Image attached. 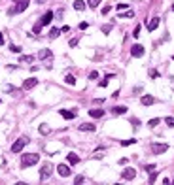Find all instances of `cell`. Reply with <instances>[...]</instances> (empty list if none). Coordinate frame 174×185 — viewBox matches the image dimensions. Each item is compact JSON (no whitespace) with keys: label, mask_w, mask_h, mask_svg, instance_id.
I'll return each instance as SVG.
<instances>
[{"label":"cell","mask_w":174,"mask_h":185,"mask_svg":"<svg viewBox=\"0 0 174 185\" xmlns=\"http://www.w3.org/2000/svg\"><path fill=\"white\" fill-rule=\"evenodd\" d=\"M133 34H134V38H136L138 34H140V27H136V28H134V32H133Z\"/></svg>","instance_id":"ab89813d"},{"label":"cell","mask_w":174,"mask_h":185,"mask_svg":"<svg viewBox=\"0 0 174 185\" xmlns=\"http://www.w3.org/2000/svg\"><path fill=\"white\" fill-rule=\"evenodd\" d=\"M83 181H85V180H83V176H78L76 180H74V183H83Z\"/></svg>","instance_id":"d590c367"},{"label":"cell","mask_w":174,"mask_h":185,"mask_svg":"<svg viewBox=\"0 0 174 185\" xmlns=\"http://www.w3.org/2000/svg\"><path fill=\"white\" fill-rule=\"evenodd\" d=\"M110 9H112L110 6H104V8H102V11H100V13H102V15H106V13H110Z\"/></svg>","instance_id":"f546056e"},{"label":"cell","mask_w":174,"mask_h":185,"mask_svg":"<svg viewBox=\"0 0 174 185\" xmlns=\"http://www.w3.org/2000/svg\"><path fill=\"white\" fill-rule=\"evenodd\" d=\"M64 81L68 83V85H76V77H74L72 74H66V76H64Z\"/></svg>","instance_id":"44dd1931"},{"label":"cell","mask_w":174,"mask_h":185,"mask_svg":"<svg viewBox=\"0 0 174 185\" xmlns=\"http://www.w3.org/2000/svg\"><path fill=\"white\" fill-rule=\"evenodd\" d=\"M96 77H98V72H91L89 74V79H96Z\"/></svg>","instance_id":"e575fe53"},{"label":"cell","mask_w":174,"mask_h":185,"mask_svg":"<svg viewBox=\"0 0 174 185\" xmlns=\"http://www.w3.org/2000/svg\"><path fill=\"white\" fill-rule=\"evenodd\" d=\"M155 178H157V174H151V176H150V180H148V181H150V183H153V181H155Z\"/></svg>","instance_id":"f35d334b"},{"label":"cell","mask_w":174,"mask_h":185,"mask_svg":"<svg viewBox=\"0 0 174 185\" xmlns=\"http://www.w3.org/2000/svg\"><path fill=\"white\" fill-rule=\"evenodd\" d=\"M27 142H28L27 136H21L19 140H15V142H13V145H11V151H13V153H21V149H23L25 145H27Z\"/></svg>","instance_id":"5b68a950"},{"label":"cell","mask_w":174,"mask_h":185,"mask_svg":"<svg viewBox=\"0 0 174 185\" xmlns=\"http://www.w3.org/2000/svg\"><path fill=\"white\" fill-rule=\"evenodd\" d=\"M51 19H53V11H46V15H44V17H42L40 21H38L36 25L32 27V32H34V34H40V32H42V27L49 25V23H51Z\"/></svg>","instance_id":"7a4b0ae2"},{"label":"cell","mask_w":174,"mask_h":185,"mask_svg":"<svg viewBox=\"0 0 174 185\" xmlns=\"http://www.w3.org/2000/svg\"><path fill=\"white\" fill-rule=\"evenodd\" d=\"M51 57H53L51 49H40L38 51V59H42V61H47V59H51Z\"/></svg>","instance_id":"8fae6325"},{"label":"cell","mask_w":174,"mask_h":185,"mask_svg":"<svg viewBox=\"0 0 174 185\" xmlns=\"http://www.w3.org/2000/svg\"><path fill=\"white\" fill-rule=\"evenodd\" d=\"M140 102H142L144 106H151V104L155 102V98H153V96H151V95H144L142 98H140Z\"/></svg>","instance_id":"4fadbf2b"},{"label":"cell","mask_w":174,"mask_h":185,"mask_svg":"<svg viewBox=\"0 0 174 185\" xmlns=\"http://www.w3.org/2000/svg\"><path fill=\"white\" fill-rule=\"evenodd\" d=\"M61 117H64V119H68V121H70V119H74V117H76V113H74V112H70V110H61Z\"/></svg>","instance_id":"5bb4252c"},{"label":"cell","mask_w":174,"mask_h":185,"mask_svg":"<svg viewBox=\"0 0 174 185\" xmlns=\"http://www.w3.org/2000/svg\"><path fill=\"white\" fill-rule=\"evenodd\" d=\"M68 45H70V47H76V45H78V40H76V38H72V40L68 42Z\"/></svg>","instance_id":"1f68e13d"},{"label":"cell","mask_w":174,"mask_h":185,"mask_svg":"<svg viewBox=\"0 0 174 185\" xmlns=\"http://www.w3.org/2000/svg\"><path fill=\"white\" fill-rule=\"evenodd\" d=\"M57 172H59V176L66 178V176H70V166L68 164H59V166H57Z\"/></svg>","instance_id":"9c48e42d"},{"label":"cell","mask_w":174,"mask_h":185,"mask_svg":"<svg viewBox=\"0 0 174 185\" xmlns=\"http://www.w3.org/2000/svg\"><path fill=\"white\" fill-rule=\"evenodd\" d=\"M23 63H34V57H21Z\"/></svg>","instance_id":"83f0119b"},{"label":"cell","mask_w":174,"mask_h":185,"mask_svg":"<svg viewBox=\"0 0 174 185\" xmlns=\"http://www.w3.org/2000/svg\"><path fill=\"white\" fill-rule=\"evenodd\" d=\"M9 49L13 51V53H19V51H21V47H19V45H15V44H11V45H9Z\"/></svg>","instance_id":"d4e9b609"},{"label":"cell","mask_w":174,"mask_h":185,"mask_svg":"<svg viewBox=\"0 0 174 185\" xmlns=\"http://www.w3.org/2000/svg\"><path fill=\"white\" fill-rule=\"evenodd\" d=\"M119 17H127V19H131V17H134V11H123V13H119Z\"/></svg>","instance_id":"cb8c5ba5"},{"label":"cell","mask_w":174,"mask_h":185,"mask_svg":"<svg viewBox=\"0 0 174 185\" xmlns=\"http://www.w3.org/2000/svg\"><path fill=\"white\" fill-rule=\"evenodd\" d=\"M100 2L102 0H89L87 4H89V8H96V6H100Z\"/></svg>","instance_id":"603a6c76"},{"label":"cell","mask_w":174,"mask_h":185,"mask_svg":"<svg viewBox=\"0 0 174 185\" xmlns=\"http://www.w3.org/2000/svg\"><path fill=\"white\" fill-rule=\"evenodd\" d=\"M66 159H68L70 164H78V163H80V157H78L76 153H68V155H66Z\"/></svg>","instance_id":"d6986e66"},{"label":"cell","mask_w":174,"mask_h":185,"mask_svg":"<svg viewBox=\"0 0 174 185\" xmlns=\"http://www.w3.org/2000/svg\"><path fill=\"white\" fill-rule=\"evenodd\" d=\"M28 4H30V0H19V2H17V4H15V6H13V8H11V9H9L8 13H9V15L21 13V11H25V9L28 8Z\"/></svg>","instance_id":"3957f363"},{"label":"cell","mask_w":174,"mask_h":185,"mask_svg":"<svg viewBox=\"0 0 174 185\" xmlns=\"http://www.w3.org/2000/svg\"><path fill=\"white\" fill-rule=\"evenodd\" d=\"M172 11H174V4H172Z\"/></svg>","instance_id":"b9f144b4"},{"label":"cell","mask_w":174,"mask_h":185,"mask_svg":"<svg viewBox=\"0 0 174 185\" xmlns=\"http://www.w3.org/2000/svg\"><path fill=\"white\" fill-rule=\"evenodd\" d=\"M167 149H169V145H167V144H153V145H151V151H153L155 155L165 153Z\"/></svg>","instance_id":"ba28073f"},{"label":"cell","mask_w":174,"mask_h":185,"mask_svg":"<svg viewBox=\"0 0 174 185\" xmlns=\"http://www.w3.org/2000/svg\"><path fill=\"white\" fill-rule=\"evenodd\" d=\"M38 131H40V134H49V125H46V123H42L40 126H38Z\"/></svg>","instance_id":"ffe728a7"},{"label":"cell","mask_w":174,"mask_h":185,"mask_svg":"<svg viewBox=\"0 0 174 185\" xmlns=\"http://www.w3.org/2000/svg\"><path fill=\"white\" fill-rule=\"evenodd\" d=\"M131 144H134V140H123L121 142V145H131Z\"/></svg>","instance_id":"8d00e7d4"},{"label":"cell","mask_w":174,"mask_h":185,"mask_svg":"<svg viewBox=\"0 0 174 185\" xmlns=\"http://www.w3.org/2000/svg\"><path fill=\"white\" fill-rule=\"evenodd\" d=\"M59 34H61V28H51V30H49V38H51V40H55Z\"/></svg>","instance_id":"7402d4cb"},{"label":"cell","mask_w":174,"mask_h":185,"mask_svg":"<svg viewBox=\"0 0 174 185\" xmlns=\"http://www.w3.org/2000/svg\"><path fill=\"white\" fill-rule=\"evenodd\" d=\"M74 9L76 11H83L85 9V2L83 0H74Z\"/></svg>","instance_id":"e0dca14e"},{"label":"cell","mask_w":174,"mask_h":185,"mask_svg":"<svg viewBox=\"0 0 174 185\" xmlns=\"http://www.w3.org/2000/svg\"><path fill=\"white\" fill-rule=\"evenodd\" d=\"M80 131L82 132H95V125H93V123H82V125H80Z\"/></svg>","instance_id":"7c38bea8"},{"label":"cell","mask_w":174,"mask_h":185,"mask_svg":"<svg viewBox=\"0 0 174 185\" xmlns=\"http://www.w3.org/2000/svg\"><path fill=\"white\" fill-rule=\"evenodd\" d=\"M150 77H159V72L157 70H150Z\"/></svg>","instance_id":"d6a6232c"},{"label":"cell","mask_w":174,"mask_h":185,"mask_svg":"<svg viewBox=\"0 0 174 185\" xmlns=\"http://www.w3.org/2000/svg\"><path fill=\"white\" fill-rule=\"evenodd\" d=\"M78 27H80V30H85V28L89 27V25H87L85 21H82V23H80V25H78Z\"/></svg>","instance_id":"4dcf8cb0"},{"label":"cell","mask_w":174,"mask_h":185,"mask_svg":"<svg viewBox=\"0 0 174 185\" xmlns=\"http://www.w3.org/2000/svg\"><path fill=\"white\" fill-rule=\"evenodd\" d=\"M51 172H53V164H51V163L42 164V168H40V180L46 181L47 178H51Z\"/></svg>","instance_id":"277c9868"},{"label":"cell","mask_w":174,"mask_h":185,"mask_svg":"<svg viewBox=\"0 0 174 185\" xmlns=\"http://www.w3.org/2000/svg\"><path fill=\"white\" fill-rule=\"evenodd\" d=\"M98 85H100V87H106V85H108V77H106V79H102V81L98 83Z\"/></svg>","instance_id":"74e56055"},{"label":"cell","mask_w":174,"mask_h":185,"mask_svg":"<svg viewBox=\"0 0 174 185\" xmlns=\"http://www.w3.org/2000/svg\"><path fill=\"white\" fill-rule=\"evenodd\" d=\"M6 42H4V34H2V32H0V45H4Z\"/></svg>","instance_id":"60d3db41"},{"label":"cell","mask_w":174,"mask_h":185,"mask_svg":"<svg viewBox=\"0 0 174 185\" xmlns=\"http://www.w3.org/2000/svg\"><path fill=\"white\" fill-rule=\"evenodd\" d=\"M110 30H112V25H104V27H102V32H104V34H108Z\"/></svg>","instance_id":"f1b7e54d"},{"label":"cell","mask_w":174,"mask_h":185,"mask_svg":"<svg viewBox=\"0 0 174 185\" xmlns=\"http://www.w3.org/2000/svg\"><path fill=\"white\" fill-rule=\"evenodd\" d=\"M146 170L148 172H153V170H155V164H146Z\"/></svg>","instance_id":"836d02e7"},{"label":"cell","mask_w":174,"mask_h":185,"mask_svg":"<svg viewBox=\"0 0 174 185\" xmlns=\"http://www.w3.org/2000/svg\"><path fill=\"white\" fill-rule=\"evenodd\" d=\"M157 27H159V17H153V19L150 21V25H148V30H150V32H153Z\"/></svg>","instance_id":"9a60e30c"},{"label":"cell","mask_w":174,"mask_h":185,"mask_svg":"<svg viewBox=\"0 0 174 185\" xmlns=\"http://www.w3.org/2000/svg\"><path fill=\"white\" fill-rule=\"evenodd\" d=\"M121 178H123L125 181H133L134 178H136V170H134V168H125V170L121 172Z\"/></svg>","instance_id":"8992f818"},{"label":"cell","mask_w":174,"mask_h":185,"mask_svg":"<svg viewBox=\"0 0 174 185\" xmlns=\"http://www.w3.org/2000/svg\"><path fill=\"white\" fill-rule=\"evenodd\" d=\"M38 161H40V155L38 153H25V155H21V168L34 166Z\"/></svg>","instance_id":"6da1fadb"},{"label":"cell","mask_w":174,"mask_h":185,"mask_svg":"<svg viewBox=\"0 0 174 185\" xmlns=\"http://www.w3.org/2000/svg\"><path fill=\"white\" fill-rule=\"evenodd\" d=\"M102 115H104V110H89V117L98 119V117H102Z\"/></svg>","instance_id":"2e32d148"},{"label":"cell","mask_w":174,"mask_h":185,"mask_svg":"<svg viewBox=\"0 0 174 185\" xmlns=\"http://www.w3.org/2000/svg\"><path fill=\"white\" fill-rule=\"evenodd\" d=\"M165 121H167V125H169V126H172V128H174V117H167Z\"/></svg>","instance_id":"4316f807"},{"label":"cell","mask_w":174,"mask_h":185,"mask_svg":"<svg viewBox=\"0 0 174 185\" xmlns=\"http://www.w3.org/2000/svg\"><path fill=\"white\" fill-rule=\"evenodd\" d=\"M144 45H140V44H134L133 47H131V55H133V57H142L144 55Z\"/></svg>","instance_id":"52a82bcc"},{"label":"cell","mask_w":174,"mask_h":185,"mask_svg":"<svg viewBox=\"0 0 174 185\" xmlns=\"http://www.w3.org/2000/svg\"><path fill=\"white\" fill-rule=\"evenodd\" d=\"M38 85V79H36V77H28V79H25V81H23V89H32V87H36Z\"/></svg>","instance_id":"30bf717a"},{"label":"cell","mask_w":174,"mask_h":185,"mask_svg":"<svg viewBox=\"0 0 174 185\" xmlns=\"http://www.w3.org/2000/svg\"><path fill=\"white\" fill-rule=\"evenodd\" d=\"M172 59H174V57H172Z\"/></svg>","instance_id":"7bdbcfd3"},{"label":"cell","mask_w":174,"mask_h":185,"mask_svg":"<svg viewBox=\"0 0 174 185\" xmlns=\"http://www.w3.org/2000/svg\"><path fill=\"white\" fill-rule=\"evenodd\" d=\"M148 125H150V126H157V125H159V117H157V119H150Z\"/></svg>","instance_id":"484cf974"},{"label":"cell","mask_w":174,"mask_h":185,"mask_svg":"<svg viewBox=\"0 0 174 185\" xmlns=\"http://www.w3.org/2000/svg\"><path fill=\"white\" fill-rule=\"evenodd\" d=\"M112 113H114V115H121V113H127V108H125V106H115V108H112Z\"/></svg>","instance_id":"ac0fdd59"}]
</instances>
